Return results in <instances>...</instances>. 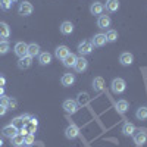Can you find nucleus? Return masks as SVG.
<instances>
[{"mask_svg": "<svg viewBox=\"0 0 147 147\" xmlns=\"http://www.w3.org/2000/svg\"><path fill=\"white\" fill-rule=\"evenodd\" d=\"M128 107H129V105H128L127 100H118L116 102V109H118L119 113H125L128 110Z\"/></svg>", "mask_w": 147, "mask_h": 147, "instance_id": "obj_28", "label": "nucleus"}, {"mask_svg": "<svg viewBox=\"0 0 147 147\" xmlns=\"http://www.w3.org/2000/svg\"><path fill=\"white\" fill-rule=\"evenodd\" d=\"M10 141H12V144H13L15 147L25 146V137H24L21 132H18V134H16V136H15L13 138H10Z\"/></svg>", "mask_w": 147, "mask_h": 147, "instance_id": "obj_25", "label": "nucleus"}, {"mask_svg": "<svg viewBox=\"0 0 147 147\" xmlns=\"http://www.w3.org/2000/svg\"><path fill=\"white\" fill-rule=\"evenodd\" d=\"M15 55L18 57H24V56H28V44L24 43V41H18L15 44Z\"/></svg>", "mask_w": 147, "mask_h": 147, "instance_id": "obj_5", "label": "nucleus"}, {"mask_svg": "<svg viewBox=\"0 0 147 147\" xmlns=\"http://www.w3.org/2000/svg\"><path fill=\"white\" fill-rule=\"evenodd\" d=\"M9 52V43L6 41V40H3V41H0V56H3V55H6Z\"/></svg>", "mask_w": 147, "mask_h": 147, "instance_id": "obj_30", "label": "nucleus"}, {"mask_svg": "<svg viewBox=\"0 0 147 147\" xmlns=\"http://www.w3.org/2000/svg\"><path fill=\"white\" fill-rule=\"evenodd\" d=\"M6 112H7V107H6V106H0V118L5 116Z\"/></svg>", "mask_w": 147, "mask_h": 147, "instance_id": "obj_37", "label": "nucleus"}, {"mask_svg": "<svg viewBox=\"0 0 147 147\" xmlns=\"http://www.w3.org/2000/svg\"><path fill=\"white\" fill-rule=\"evenodd\" d=\"M103 10H105V5L100 3V2H93L91 6H90V12H91V15H97V16H100L103 13Z\"/></svg>", "mask_w": 147, "mask_h": 147, "instance_id": "obj_11", "label": "nucleus"}, {"mask_svg": "<svg viewBox=\"0 0 147 147\" xmlns=\"http://www.w3.org/2000/svg\"><path fill=\"white\" fill-rule=\"evenodd\" d=\"M32 63V57L30 56H24V57H19L18 60V68L19 69H28Z\"/></svg>", "mask_w": 147, "mask_h": 147, "instance_id": "obj_15", "label": "nucleus"}, {"mask_svg": "<svg viewBox=\"0 0 147 147\" xmlns=\"http://www.w3.org/2000/svg\"><path fill=\"white\" fill-rule=\"evenodd\" d=\"M7 102H9L7 96H0V106H6L7 107Z\"/></svg>", "mask_w": 147, "mask_h": 147, "instance_id": "obj_36", "label": "nucleus"}, {"mask_svg": "<svg viewBox=\"0 0 147 147\" xmlns=\"http://www.w3.org/2000/svg\"><path fill=\"white\" fill-rule=\"evenodd\" d=\"M93 88H94V91H97V93H102V91L105 90V80H103L102 77H96V78L93 80Z\"/></svg>", "mask_w": 147, "mask_h": 147, "instance_id": "obj_16", "label": "nucleus"}, {"mask_svg": "<svg viewBox=\"0 0 147 147\" xmlns=\"http://www.w3.org/2000/svg\"><path fill=\"white\" fill-rule=\"evenodd\" d=\"M40 55V46L37 43H31L28 44V56L30 57H35Z\"/></svg>", "mask_w": 147, "mask_h": 147, "instance_id": "obj_23", "label": "nucleus"}, {"mask_svg": "<svg viewBox=\"0 0 147 147\" xmlns=\"http://www.w3.org/2000/svg\"><path fill=\"white\" fill-rule=\"evenodd\" d=\"M34 141H35V138H34V134H27L25 136V146H32L34 144Z\"/></svg>", "mask_w": 147, "mask_h": 147, "instance_id": "obj_31", "label": "nucleus"}, {"mask_svg": "<svg viewBox=\"0 0 147 147\" xmlns=\"http://www.w3.org/2000/svg\"><path fill=\"white\" fill-rule=\"evenodd\" d=\"M77 59H78V57L74 55V53H69V55L62 60L63 66H66V68H74V66H75V63H77Z\"/></svg>", "mask_w": 147, "mask_h": 147, "instance_id": "obj_18", "label": "nucleus"}, {"mask_svg": "<svg viewBox=\"0 0 147 147\" xmlns=\"http://www.w3.org/2000/svg\"><path fill=\"white\" fill-rule=\"evenodd\" d=\"M10 2H16V0H10Z\"/></svg>", "mask_w": 147, "mask_h": 147, "instance_id": "obj_41", "label": "nucleus"}, {"mask_svg": "<svg viewBox=\"0 0 147 147\" xmlns=\"http://www.w3.org/2000/svg\"><path fill=\"white\" fill-rule=\"evenodd\" d=\"M25 127H27V129H28V134H34V132L37 131V124H32V122H28Z\"/></svg>", "mask_w": 147, "mask_h": 147, "instance_id": "obj_33", "label": "nucleus"}, {"mask_svg": "<svg viewBox=\"0 0 147 147\" xmlns=\"http://www.w3.org/2000/svg\"><path fill=\"white\" fill-rule=\"evenodd\" d=\"M38 62H40V65H49L52 62V55L49 53V52H43V53H40L38 55Z\"/></svg>", "mask_w": 147, "mask_h": 147, "instance_id": "obj_24", "label": "nucleus"}, {"mask_svg": "<svg viewBox=\"0 0 147 147\" xmlns=\"http://www.w3.org/2000/svg\"><path fill=\"white\" fill-rule=\"evenodd\" d=\"M32 10H34V7L30 2H22L19 5V15H22V16H30L32 13Z\"/></svg>", "mask_w": 147, "mask_h": 147, "instance_id": "obj_8", "label": "nucleus"}, {"mask_svg": "<svg viewBox=\"0 0 147 147\" xmlns=\"http://www.w3.org/2000/svg\"><path fill=\"white\" fill-rule=\"evenodd\" d=\"M136 118H137L138 121H146V119H147V106H141V107L137 109Z\"/></svg>", "mask_w": 147, "mask_h": 147, "instance_id": "obj_27", "label": "nucleus"}, {"mask_svg": "<svg viewBox=\"0 0 147 147\" xmlns=\"http://www.w3.org/2000/svg\"><path fill=\"white\" fill-rule=\"evenodd\" d=\"M105 9H106L107 12H110V13L118 12V9H119V2H118V0H106Z\"/></svg>", "mask_w": 147, "mask_h": 147, "instance_id": "obj_20", "label": "nucleus"}, {"mask_svg": "<svg viewBox=\"0 0 147 147\" xmlns=\"http://www.w3.org/2000/svg\"><path fill=\"white\" fill-rule=\"evenodd\" d=\"M10 35V28L6 22H0V38H7Z\"/></svg>", "mask_w": 147, "mask_h": 147, "instance_id": "obj_26", "label": "nucleus"}, {"mask_svg": "<svg viewBox=\"0 0 147 147\" xmlns=\"http://www.w3.org/2000/svg\"><path fill=\"white\" fill-rule=\"evenodd\" d=\"M91 43H93V46L94 47H103L106 43H107V40H106V34H96L94 37H93V40H91Z\"/></svg>", "mask_w": 147, "mask_h": 147, "instance_id": "obj_10", "label": "nucleus"}, {"mask_svg": "<svg viewBox=\"0 0 147 147\" xmlns=\"http://www.w3.org/2000/svg\"><path fill=\"white\" fill-rule=\"evenodd\" d=\"M2 146H3V140H2V138H0V147H2Z\"/></svg>", "mask_w": 147, "mask_h": 147, "instance_id": "obj_39", "label": "nucleus"}, {"mask_svg": "<svg viewBox=\"0 0 147 147\" xmlns=\"http://www.w3.org/2000/svg\"><path fill=\"white\" fill-rule=\"evenodd\" d=\"M63 109H65V112H66V113H69V115H74V113H77V112H78L80 106H78L77 100L68 99V100H65V102H63Z\"/></svg>", "mask_w": 147, "mask_h": 147, "instance_id": "obj_3", "label": "nucleus"}, {"mask_svg": "<svg viewBox=\"0 0 147 147\" xmlns=\"http://www.w3.org/2000/svg\"><path fill=\"white\" fill-rule=\"evenodd\" d=\"M119 62H121L122 66H129L134 62V56L129 52H124V53H121V56H119Z\"/></svg>", "mask_w": 147, "mask_h": 147, "instance_id": "obj_9", "label": "nucleus"}, {"mask_svg": "<svg viewBox=\"0 0 147 147\" xmlns=\"http://www.w3.org/2000/svg\"><path fill=\"white\" fill-rule=\"evenodd\" d=\"M5 84H6V80H5L3 77H0V87H3Z\"/></svg>", "mask_w": 147, "mask_h": 147, "instance_id": "obj_38", "label": "nucleus"}, {"mask_svg": "<svg viewBox=\"0 0 147 147\" xmlns=\"http://www.w3.org/2000/svg\"><path fill=\"white\" fill-rule=\"evenodd\" d=\"M122 134H124L125 137H129L134 134V131H136V127H134V124H131V122H125L124 125H122Z\"/></svg>", "mask_w": 147, "mask_h": 147, "instance_id": "obj_21", "label": "nucleus"}, {"mask_svg": "<svg viewBox=\"0 0 147 147\" xmlns=\"http://www.w3.org/2000/svg\"><path fill=\"white\" fill-rule=\"evenodd\" d=\"M19 132V128H16L13 124H9V125H6V127H3V129H2V134H3V137H6V138H13L16 134Z\"/></svg>", "mask_w": 147, "mask_h": 147, "instance_id": "obj_6", "label": "nucleus"}, {"mask_svg": "<svg viewBox=\"0 0 147 147\" xmlns=\"http://www.w3.org/2000/svg\"><path fill=\"white\" fill-rule=\"evenodd\" d=\"M16 106H18V102L13 99V97H9V102H7V109H16Z\"/></svg>", "mask_w": 147, "mask_h": 147, "instance_id": "obj_32", "label": "nucleus"}, {"mask_svg": "<svg viewBox=\"0 0 147 147\" xmlns=\"http://www.w3.org/2000/svg\"><path fill=\"white\" fill-rule=\"evenodd\" d=\"M87 66H88V62L84 59V56H81V57L77 59V63H75V66H74V68H75L77 72H84L85 69H87Z\"/></svg>", "mask_w": 147, "mask_h": 147, "instance_id": "obj_17", "label": "nucleus"}, {"mask_svg": "<svg viewBox=\"0 0 147 147\" xmlns=\"http://www.w3.org/2000/svg\"><path fill=\"white\" fill-rule=\"evenodd\" d=\"M10 7H12V2H10V0H2V9L9 10Z\"/></svg>", "mask_w": 147, "mask_h": 147, "instance_id": "obj_35", "label": "nucleus"}, {"mask_svg": "<svg viewBox=\"0 0 147 147\" xmlns=\"http://www.w3.org/2000/svg\"><path fill=\"white\" fill-rule=\"evenodd\" d=\"M78 136H80V128H78L75 124H71V125L66 127V129H65V137H66L68 140H74V138H77Z\"/></svg>", "mask_w": 147, "mask_h": 147, "instance_id": "obj_7", "label": "nucleus"}, {"mask_svg": "<svg viewBox=\"0 0 147 147\" xmlns=\"http://www.w3.org/2000/svg\"><path fill=\"white\" fill-rule=\"evenodd\" d=\"M77 103H78V106L81 107H84V106H88V103H90V96L87 94V93H80L78 94V97H77Z\"/></svg>", "mask_w": 147, "mask_h": 147, "instance_id": "obj_22", "label": "nucleus"}, {"mask_svg": "<svg viewBox=\"0 0 147 147\" xmlns=\"http://www.w3.org/2000/svg\"><path fill=\"white\" fill-rule=\"evenodd\" d=\"M106 40H107V43H115V41L118 40V31L109 30V31L106 32Z\"/></svg>", "mask_w": 147, "mask_h": 147, "instance_id": "obj_29", "label": "nucleus"}, {"mask_svg": "<svg viewBox=\"0 0 147 147\" xmlns=\"http://www.w3.org/2000/svg\"><path fill=\"white\" fill-rule=\"evenodd\" d=\"M110 88H112V91L115 94H121V93H124L125 88H127V82L122 80V78H115L112 81V84H110Z\"/></svg>", "mask_w": 147, "mask_h": 147, "instance_id": "obj_1", "label": "nucleus"}, {"mask_svg": "<svg viewBox=\"0 0 147 147\" xmlns=\"http://www.w3.org/2000/svg\"><path fill=\"white\" fill-rule=\"evenodd\" d=\"M132 140L137 146H141L147 141V131L146 129H136L132 134Z\"/></svg>", "mask_w": 147, "mask_h": 147, "instance_id": "obj_2", "label": "nucleus"}, {"mask_svg": "<svg viewBox=\"0 0 147 147\" xmlns=\"http://www.w3.org/2000/svg\"><path fill=\"white\" fill-rule=\"evenodd\" d=\"M12 124H13L16 128H22L24 125H25V124H24V121H22V118L19 116V118H15L13 119V122H12Z\"/></svg>", "mask_w": 147, "mask_h": 147, "instance_id": "obj_34", "label": "nucleus"}, {"mask_svg": "<svg viewBox=\"0 0 147 147\" xmlns=\"http://www.w3.org/2000/svg\"><path fill=\"white\" fill-rule=\"evenodd\" d=\"M110 18L107 16V15H100L99 16V19H97V27H99L100 30H106V28H109L110 27Z\"/></svg>", "mask_w": 147, "mask_h": 147, "instance_id": "obj_12", "label": "nucleus"}, {"mask_svg": "<svg viewBox=\"0 0 147 147\" xmlns=\"http://www.w3.org/2000/svg\"><path fill=\"white\" fill-rule=\"evenodd\" d=\"M0 7H2V0H0Z\"/></svg>", "mask_w": 147, "mask_h": 147, "instance_id": "obj_40", "label": "nucleus"}, {"mask_svg": "<svg viewBox=\"0 0 147 147\" xmlns=\"http://www.w3.org/2000/svg\"><path fill=\"white\" fill-rule=\"evenodd\" d=\"M71 52H69V49L66 47V46H59V47H56V52H55V56L57 57V59H60V60H63L68 55H69Z\"/></svg>", "mask_w": 147, "mask_h": 147, "instance_id": "obj_13", "label": "nucleus"}, {"mask_svg": "<svg viewBox=\"0 0 147 147\" xmlns=\"http://www.w3.org/2000/svg\"><path fill=\"white\" fill-rule=\"evenodd\" d=\"M60 82H62L63 87H69V85H72L74 82H75V75L74 74H63V77L62 80H60Z\"/></svg>", "mask_w": 147, "mask_h": 147, "instance_id": "obj_19", "label": "nucleus"}, {"mask_svg": "<svg viewBox=\"0 0 147 147\" xmlns=\"http://www.w3.org/2000/svg\"><path fill=\"white\" fill-rule=\"evenodd\" d=\"M60 32H62L63 35H69L74 32V24L69 22V21H65L60 24Z\"/></svg>", "mask_w": 147, "mask_h": 147, "instance_id": "obj_14", "label": "nucleus"}, {"mask_svg": "<svg viewBox=\"0 0 147 147\" xmlns=\"http://www.w3.org/2000/svg\"><path fill=\"white\" fill-rule=\"evenodd\" d=\"M93 49H94V46H93L91 41H81V43L78 44V52H80L81 56L90 55V53L93 52Z\"/></svg>", "mask_w": 147, "mask_h": 147, "instance_id": "obj_4", "label": "nucleus"}]
</instances>
